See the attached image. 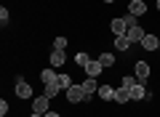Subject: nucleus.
<instances>
[{
    "instance_id": "1a4fd4ad",
    "label": "nucleus",
    "mask_w": 160,
    "mask_h": 117,
    "mask_svg": "<svg viewBox=\"0 0 160 117\" xmlns=\"http://www.w3.org/2000/svg\"><path fill=\"white\" fill-rule=\"evenodd\" d=\"M142 48H144V51H158V48H160V40L155 37V35H144Z\"/></svg>"
},
{
    "instance_id": "7ed1b4c3",
    "label": "nucleus",
    "mask_w": 160,
    "mask_h": 117,
    "mask_svg": "<svg viewBox=\"0 0 160 117\" xmlns=\"http://www.w3.org/2000/svg\"><path fill=\"white\" fill-rule=\"evenodd\" d=\"M139 99H152V93L144 88V80H139V83L131 88V101H139Z\"/></svg>"
},
{
    "instance_id": "39448f33",
    "label": "nucleus",
    "mask_w": 160,
    "mask_h": 117,
    "mask_svg": "<svg viewBox=\"0 0 160 117\" xmlns=\"http://www.w3.org/2000/svg\"><path fill=\"white\" fill-rule=\"evenodd\" d=\"M16 96H19V99H32V85L24 83L22 77L16 80Z\"/></svg>"
},
{
    "instance_id": "2eb2a0df",
    "label": "nucleus",
    "mask_w": 160,
    "mask_h": 117,
    "mask_svg": "<svg viewBox=\"0 0 160 117\" xmlns=\"http://www.w3.org/2000/svg\"><path fill=\"white\" fill-rule=\"evenodd\" d=\"M64 61H67L64 51H56V48H53V53H51V67H62Z\"/></svg>"
},
{
    "instance_id": "f257e3e1",
    "label": "nucleus",
    "mask_w": 160,
    "mask_h": 117,
    "mask_svg": "<svg viewBox=\"0 0 160 117\" xmlns=\"http://www.w3.org/2000/svg\"><path fill=\"white\" fill-rule=\"evenodd\" d=\"M64 93H67V101H69V104H80V101H88V96H86V90H83V85H69Z\"/></svg>"
},
{
    "instance_id": "f8f14e48",
    "label": "nucleus",
    "mask_w": 160,
    "mask_h": 117,
    "mask_svg": "<svg viewBox=\"0 0 160 117\" xmlns=\"http://www.w3.org/2000/svg\"><path fill=\"white\" fill-rule=\"evenodd\" d=\"M83 90H86V96H88V101H91V96L99 90V83H96V77H88L86 83H83Z\"/></svg>"
},
{
    "instance_id": "4468645a",
    "label": "nucleus",
    "mask_w": 160,
    "mask_h": 117,
    "mask_svg": "<svg viewBox=\"0 0 160 117\" xmlns=\"http://www.w3.org/2000/svg\"><path fill=\"white\" fill-rule=\"evenodd\" d=\"M136 77L139 80H147L149 77V64L147 61H136Z\"/></svg>"
},
{
    "instance_id": "aec40b11",
    "label": "nucleus",
    "mask_w": 160,
    "mask_h": 117,
    "mask_svg": "<svg viewBox=\"0 0 160 117\" xmlns=\"http://www.w3.org/2000/svg\"><path fill=\"white\" fill-rule=\"evenodd\" d=\"M75 61H78V64H80V67H83V69H86V64L91 61V59H88V53H83V51H80V53L75 56Z\"/></svg>"
},
{
    "instance_id": "412c9836",
    "label": "nucleus",
    "mask_w": 160,
    "mask_h": 117,
    "mask_svg": "<svg viewBox=\"0 0 160 117\" xmlns=\"http://www.w3.org/2000/svg\"><path fill=\"white\" fill-rule=\"evenodd\" d=\"M136 83H139V77L133 80L131 75H128V77H123V83H120V85H123V88H128V90H131V88H133V85H136Z\"/></svg>"
},
{
    "instance_id": "f03ea898",
    "label": "nucleus",
    "mask_w": 160,
    "mask_h": 117,
    "mask_svg": "<svg viewBox=\"0 0 160 117\" xmlns=\"http://www.w3.org/2000/svg\"><path fill=\"white\" fill-rule=\"evenodd\" d=\"M48 104H51V99H48L46 93L38 96V99H32V112H38V115H48Z\"/></svg>"
},
{
    "instance_id": "a878e982",
    "label": "nucleus",
    "mask_w": 160,
    "mask_h": 117,
    "mask_svg": "<svg viewBox=\"0 0 160 117\" xmlns=\"http://www.w3.org/2000/svg\"><path fill=\"white\" fill-rule=\"evenodd\" d=\"M29 117H46V115H38V112H32V115H29Z\"/></svg>"
},
{
    "instance_id": "393cba45",
    "label": "nucleus",
    "mask_w": 160,
    "mask_h": 117,
    "mask_svg": "<svg viewBox=\"0 0 160 117\" xmlns=\"http://www.w3.org/2000/svg\"><path fill=\"white\" fill-rule=\"evenodd\" d=\"M46 117H62V115H59V112H48Z\"/></svg>"
},
{
    "instance_id": "bb28decb",
    "label": "nucleus",
    "mask_w": 160,
    "mask_h": 117,
    "mask_svg": "<svg viewBox=\"0 0 160 117\" xmlns=\"http://www.w3.org/2000/svg\"><path fill=\"white\" fill-rule=\"evenodd\" d=\"M104 3H115V0H104Z\"/></svg>"
},
{
    "instance_id": "9b49d317",
    "label": "nucleus",
    "mask_w": 160,
    "mask_h": 117,
    "mask_svg": "<svg viewBox=\"0 0 160 117\" xmlns=\"http://www.w3.org/2000/svg\"><path fill=\"white\" fill-rule=\"evenodd\" d=\"M56 77H59V75L53 72V67H46L43 72H40V80H43V85H51V83H56Z\"/></svg>"
},
{
    "instance_id": "6e6552de",
    "label": "nucleus",
    "mask_w": 160,
    "mask_h": 117,
    "mask_svg": "<svg viewBox=\"0 0 160 117\" xmlns=\"http://www.w3.org/2000/svg\"><path fill=\"white\" fill-rule=\"evenodd\" d=\"M102 61H99V59H91V61L86 64V75L88 77H99V75H102Z\"/></svg>"
},
{
    "instance_id": "f3484780",
    "label": "nucleus",
    "mask_w": 160,
    "mask_h": 117,
    "mask_svg": "<svg viewBox=\"0 0 160 117\" xmlns=\"http://www.w3.org/2000/svg\"><path fill=\"white\" fill-rule=\"evenodd\" d=\"M99 61H102V67L107 69V67H112V64H115V56L112 53H99Z\"/></svg>"
},
{
    "instance_id": "9d476101",
    "label": "nucleus",
    "mask_w": 160,
    "mask_h": 117,
    "mask_svg": "<svg viewBox=\"0 0 160 117\" xmlns=\"http://www.w3.org/2000/svg\"><path fill=\"white\" fill-rule=\"evenodd\" d=\"M115 101H118V104H128V101H131V90L123 88V85L115 88Z\"/></svg>"
},
{
    "instance_id": "423d86ee",
    "label": "nucleus",
    "mask_w": 160,
    "mask_h": 117,
    "mask_svg": "<svg viewBox=\"0 0 160 117\" xmlns=\"http://www.w3.org/2000/svg\"><path fill=\"white\" fill-rule=\"evenodd\" d=\"M144 35H147V32H144V29L139 27V24H133V27H128L126 37L131 40V43H142V40H144Z\"/></svg>"
},
{
    "instance_id": "ddd939ff",
    "label": "nucleus",
    "mask_w": 160,
    "mask_h": 117,
    "mask_svg": "<svg viewBox=\"0 0 160 117\" xmlns=\"http://www.w3.org/2000/svg\"><path fill=\"white\" fill-rule=\"evenodd\" d=\"M99 99H104V101H109V99H115V88L112 85H99Z\"/></svg>"
},
{
    "instance_id": "dca6fc26",
    "label": "nucleus",
    "mask_w": 160,
    "mask_h": 117,
    "mask_svg": "<svg viewBox=\"0 0 160 117\" xmlns=\"http://www.w3.org/2000/svg\"><path fill=\"white\" fill-rule=\"evenodd\" d=\"M115 48H118V51H128V48H131V40H128L126 35H123V37H115Z\"/></svg>"
},
{
    "instance_id": "4be33fe9",
    "label": "nucleus",
    "mask_w": 160,
    "mask_h": 117,
    "mask_svg": "<svg viewBox=\"0 0 160 117\" xmlns=\"http://www.w3.org/2000/svg\"><path fill=\"white\" fill-rule=\"evenodd\" d=\"M64 45H67V37H56L53 40V48L56 51H64Z\"/></svg>"
},
{
    "instance_id": "cd10ccee",
    "label": "nucleus",
    "mask_w": 160,
    "mask_h": 117,
    "mask_svg": "<svg viewBox=\"0 0 160 117\" xmlns=\"http://www.w3.org/2000/svg\"><path fill=\"white\" fill-rule=\"evenodd\" d=\"M158 11H160V0H158Z\"/></svg>"
},
{
    "instance_id": "b1692460",
    "label": "nucleus",
    "mask_w": 160,
    "mask_h": 117,
    "mask_svg": "<svg viewBox=\"0 0 160 117\" xmlns=\"http://www.w3.org/2000/svg\"><path fill=\"white\" fill-rule=\"evenodd\" d=\"M8 115V104H6V101H0V117H6Z\"/></svg>"
},
{
    "instance_id": "0eeeda50",
    "label": "nucleus",
    "mask_w": 160,
    "mask_h": 117,
    "mask_svg": "<svg viewBox=\"0 0 160 117\" xmlns=\"http://www.w3.org/2000/svg\"><path fill=\"white\" fill-rule=\"evenodd\" d=\"M128 13L144 16V13H147V3H144V0H131V3H128Z\"/></svg>"
},
{
    "instance_id": "5701e85b",
    "label": "nucleus",
    "mask_w": 160,
    "mask_h": 117,
    "mask_svg": "<svg viewBox=\"0 0 160 117\" xmlns=\"http://www.w3.org/2000/svg\"><path fill=\"white\" fill-rule=\"evenodd\" d=\"M0 24H3V27L8 24V8H6V6L0 8Z\"/></svg>"
},
{
    "instance_id": "20e7f679",
    "label": "nucleus",
    "mask_w": 160,
    "mask_h": 117,
    "mask_svg": "<svg viewBox=\"0 0 160 117\" xmlns=\"http://www.w3.org/2000/svg\"><path fill=\"white\" fill-rule=\"evenodd\" d=\"M109 27H112L115 37H123V35L128 32V22H126V16H123V19H112V24H109Z\"/></svg>"
},
{
    "instance_id": "6ab92c4d",
    "label": "nucleus",
    "mask_w": 160,
    "mask_h": 117,
    "mask_svg": "<svg viewBox=\"0 0 160 117\" xmlns=\"http://www.w3.org/2000/svg\"><path fill=\"white\" fill-rule=\"evenodd\" d=\"M59 90H62V88H59V83L46 85V96H48V99H56V96H59Z\"/></svg>"
},
{
    "instance_id": "a211bd4d",
    "label": "nucleus",
    "mask_w": 160,
    "mask_h": 117,
    "mask_svg": "<svg viewBox=\"0 0 160 117\" xmlns=\"http://www.w3.org/2000/svg\"><path fill=\"white\" fill-rule=\"evenodd\" d=\"M56 83H59V88H62V90H67L69 85H72V77H69V75H59Z\"/></svg>"
}]
</instances>
